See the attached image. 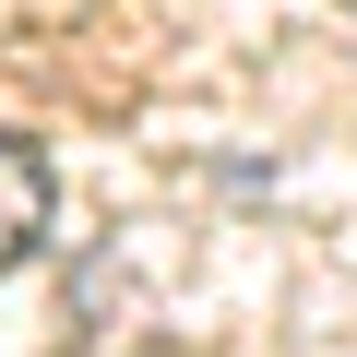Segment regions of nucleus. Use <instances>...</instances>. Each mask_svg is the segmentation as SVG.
I'll return each instance as SVG.
<instances>
[{"label": "nucleus", "instance_id": "nucleus-1", "mask_svg": "<svg viewBox=\"0 0 357 357\" xmlns=\"http://www.w3.org/2000/svg\"><path fill=\"white\" fill-rule=\"evenodd\" d=\"M48 227H60V178H48V155H36L24 131H0V274H13Z\"/></svg>", "mask_w": 357, "mask_h": 357}]
</instances>
